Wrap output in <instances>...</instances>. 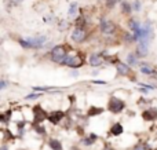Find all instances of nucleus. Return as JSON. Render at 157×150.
Wrapping results in <instances>:
<instances>
[{
  "label": "nucleus",
  "mask_w": 157,
  "mask_h": 150,
  "mask_svg": "<svg viewBox=\"0 0 157 150\" xmlns=\"http://www.w3.org/2000/svg\"><path fill=\"white\" fill-rule=\"evenodd\" d=\"M69 47H66V46H63V44H59V46H55V47H52V50H51V52H50V58H51V61L52 62H55V63H62L63 61H65V58L68 57V54H69Z\"/></svg>",
  "instance_id": "1"
},
{
  "label": "nucleus",
  "mask_w": 157,
  "mask_h": 150,
  "mask_svg": "<svg viewBox=\"0 0 157 150\" xmlns=\"http://www.w3.org/2000/svg\"><path fill=\"white\" fill-rule=\"evenodd\" d=\"M155 37V32H153V26L150 24V21L144 22V25L141 26V36H139V43H144L149 46L150 41Z\"/></svg>",
  "instance_id": "2"
},
{
  "label": "nucleus",
  "mask_w": 157,
  "mask_h": 150,
  "mask_svg": "<svg viewBox=\"0 0 157 150\" xmlns=\"http://www.w3.org/2000/svg\"><path fill=\"white\" fill-rule=\"evenodd\" d=\"M125 109V102L117 96H112L108 101V110L113 114H119Z\"/></svg>",
  "instance_id": "3"
},
{
  "label": "nucleus",
  "mask_w": 157,
  "mask_h": 150,
  "mask_svg": "<svg viewBox=\"0 0 157 150\" xmlns=\"http://www.w3.org/2000/svg\"><path fill=\"white\" fill-rule=\"evenodd\" d=\"M61 65L69 66V68H72V69H78L84 65V58L81 57L80 54H73V55L68 54V57L65 58V61H63Z\"/></svg>",
  "instance_id": "4"
},
{
  "label": "nucleus",
  "mask_w": 157,
  "mask_h": 150,
  "mask_svg": "<svg viewBox=\"0 0 157 150\" xmlns=\"http://www.w3.org/2000/svg\"><path fill=\"white\" fill-rule=\"evenodd\" d=\"M32 113H33V121L32 124H41L44 120L48 118V113L41 107V105H35L32 109Z\"/></svg>",
  "instance_id": "5"
},
{
  "label": "nucleus",
  "mask_w": 157,
  "mask_h": 150,
  "mask_svg": "<svg viewBox=\"0 0 157 150\" xmlns=\"http://www.w3.org/2000/svg\"><path fill=\"white\" fill-rule=\"evenodd\" d=\"M99 29H101V32L105 33V35H114V32H116L117 26H116V24H114V22H112V21L101 19Z\"/></svg>",
  "instance_id": "6"
},
{
  "label": "nucleus",
  "mask_w": 157,
  "mask_h": 150,
  "mask_svg": "<svg viewBox=\"0 0 157 150\" xmlns=\"http://www.w3.org/2000/svg\"><path fill=\"white\" fill-rule=\"evenodd\" d=\"M25 39H26V41L30 44V47H32V48H36V50L41 48L47 41L46 36H35V37H25Z\"/></svg>",
  "instance_id": "7"
},
{
  "label": "nucleus",
  "mask_w": 157,
  "mask_h": 150,
  "mask_svg": "<svg viewBox=\"0 0 157 150\" xmlns=\"http://www.w3.org/2000/svg\"><path fill=\"white\" fill-rule=\"evenodd\" d=\"M65 117V112L62 110H52V112L48 113V118L47 120L52 124V126H57V124L61 123V120Z\"/></svg>",
  "instance_id": "8"
},
{
  "label": "nucleus",
  "mask_w": 157,
  "mask_h": 150,
  "mask_svg": "<svg viewBox=\"0 0 157 150\" xmlns=\"http://www.w3.org/2000/svg\"><path fill=\"white\" fill-rule=\"evenodd\" d=\"M71 37H72V41L80 44V43H83V41H86L87 32H86V29H77V28H75V30L72 32Z\"/></svg>",
  "instance_id": "9"
},
{
  "label": "nucleus",
  "mask_w": 157,
  "mask_h": 150,
  "mask_svg": "<svg viewBox=\"0 0 157 150\" xmlns=\"http://www.w3.org/2000/svg\"><path fill=\"white\" fill-rule=\"evenodd\" d=\"M116 70L117 74L121 77H127L131 74V66H128L127 63H123V62H117L116 63Z\"/></svg>",
  "instance_id": "10"
},
{
  "label": "nucleus",
  "mask_w": 157,
  "mask_h": 150,
  "mask_svg": "<svg viewBox=\"0 0 157 150\" xmlns=\"http://www.w3.org/2000/svg\"><path fill=\"white\" fill-rule=\"evenodd\" d=\"M139 65H141V68H139V72H141L142 74H145V76H155V74L157 73L156 69L153 68L152 65H149L147 62H141Z\"/></svg>",
  "instance_id": "11"
},
{
  "label": "nucleus",
  "mask_w": 157,
  "mask_h": 150,
  "mask_svg": "<svg viewBox=\"0 0 157 150\" xmlns=\"http://www.w3.org/2000/svg\"><path fill=\"white\" fill-rule=\"evenodd\" d=\"M142 118L145 121H156L157 120V110L155 107H150L142 112Z\"/></svg>",
  "instance_id": "12"
},
{
  "label": "nucleus",
  "mask_w": 157,
  "mask_h": 150,
  "mask_svg": "<svg viewBox=\"0 0 157 150\" xmlns=\"http://www.w3.org/2000/svg\"><path fill=\"white\" fill-rule=\"evenodd\" d=\"M103 62V58L101 54H91L88 57V63L91 66H94V68H97V66H101Z\"/></svg>",
  "instance_id": "13"
},
{
  "label": "nucleus",
  "mask_w": 157,
  "mask_h": 150,
  "mask_svg": "<svg viewBox=\"0 0 157 150\" xmlns=\"http://www.w3.org/2000/svg\"><path fill=\"white\" fill-rule=\"evenodd\" d=\"M135 54L138 55V58H144L149 54V46L147 44H144V43H139L138 47L135 48Z\"/></svg>",
  "instance_id": "14"
},
{
  "label": "nucleus",
  "mask_w": 157,
  "mask_h": 150,
  "mask_svg": "<svg viewBox=\"0 0 157 150\" xmlns=\"http://www.w3.org/2000/svg\"><path fill=\"white\" fill-rule=\"evenodd\" d=\"M109 132H110V135H113V137H120V135L124 132V127H123L121 123H114L113 126L110 127Z\"/></svg>",
  "instance_id": "15"
},
{
  "label": "nucleus",
  "mask_w": 157,
  "mask_h": 150,
  "mask_svg": "<svg viewBox=\"0 0 157 150\" xmlns=\"http://www.w3.org/2000/svg\"><path fill=\"white\" fill-rule=\"evenodd\" d=\"M103 112H105V110H103V107L90 106L88 110H87V117H95V116H101Z\"/></svg>",
  "instance_id": "16"
},
{
  "label": "nucleus",
  "mask_w": 157,
  "mask_h": 150,
  "mask_svg": "<svg viewBox=\"0 0 157 150\" xmlns=\"http://www.w3.org/2000/svg\"><path fill=\"white\" fill-rule=\"evenodd\" d=\"M48 148L51 150H63V146L59 139L57 138H50L48 139Z\"/></svg>",
  "instance_id": "17"
},
{
  "label": "nucleus",
  "mask_w": 157,
  "mask_h": 150,
  "mask_svg": "<svg viewBox=\"0 0 157 150\" xmlns=\"http://www.w3.org/2000/svg\"><path fill=\"white\" fill-rule=\"evenodd\" d=\"M68 15L71 18H78V3L73 2L71 6H69V10H68Z\"/></svg>",
  "instance_id": "18"
},
{
  "label": "nucleus",
  "mask_w": 157,
  "mask_h": 150,
  "mask_svg": "<svg viewBox=\"0 0 157 150\" xmlns=\"http://www.w3.org/2000/svg\"><path fill=\"white\" fill-rule=\"evenodd\" d=\"M98 141V135H95V134H90L88 137H86V138H83V145L86 146V148H88V146H92L95 142Z\"/></svg>",
  "instance_id": "19"
},
{
  "label": "nucleus",
  "mask_w": 157,
  "mask_h": 150,
  "mask_svg": "<svg viewBox=\"0 0 157 150\" xmlns=\"http://www.w3.org/2000/svg\"><path fill=\"white\" fill-rule=\"evenodd\" d=\"M127 65L128 66L138 65V55L134 54V52H128V55H127Z\"/></svg>",
  "instance_id": "20"
},
{
  "label": "nucleus",
  "mask_w": 157,
  "mask_h": 150,
  "mask_svg": "<svg viewBox=\"0 0 157 150\" xmlns=\"http://www.w3.org/2000/svg\"><path fill=\"white\" fill-rule=\"evenodd\" d=\"M32 128H33V131L36 132L37 135H41V137H44L46 135V127L44 126H41V124H32Z\"/></svg>",
  "instance_id": "21"
},
{
  "label": "nucleus",
  "mask_w": 157,
  "mask_h": 150,
  "mask_svg": "<svg viewBox=\"0 0 157 150\" xmlns=\"http://www.w3.org/2000/svg\"><path fill=\"white\" fill-rule=\"evenodd\" d=\"M120 7H121V13H124V14H130L132 11V4H130L127 2H121L120 3Z\"/></svg>",
  "instance_id": "22"
},
{
  "label": "nucleus",
  "mask_w": 157,
  "mask_h": 150,
  "mask_svg": "<svg viewBox=\"0 0 157 150\" xmlns=\"http://www.w3.org/2000/svg\"><path fill=\"white\" fill-rule=\"evenodd\" d=\"M18 43L21 44V47H24V48H26V50H30V48H32V47H30V44L26 41V39H19Z\"/></svg>",
  "instance_id": "23"
},
{
  "label": "nucleus",
  "mask_w": 157,
  "mask_h": 150,
  "mask_svg": "<svg viewBox=\"0 0 157 150\" xmlns=\"http://www.w3.org/2000/svg\"><path fill=\"white\" fill-rule=\"evenodd\" d=\"M40 96H41V94L33 92V94H29V95L25 96V99H26V101H32V99H37V98H40Z\"/></svg>",
  "instance_id": "24"
},
{
  "label": "nucleus",
  "mask_w": 157,
  "mask_h": 150,
  "mask_svg": "<svg viewBox=\"0 0 157 150\" xmlns=\"http://www.w3.org/2000/svg\"><path fill=\"white\" fill-rule=\"evenodd\" d=\"M55 87H33V91H52Z\"/></svg>",
  "instance_id": "25"
},
{
  "label": "nucleus",
  "mask_w": 157,
  "mask_h": 150,
  "mask_svg": "<svg viewBox=\"0 0 157 150\" xmlns=\"http://www.w3.org/2000/svg\"><path fill=\"white\" fill-rule=\"evenodd\" d=\"M132 10L134 11H141V2L139 0H135L132 3Z\"/></svg>",
  "instance_id": "26"
},
{
  "label": "nucleus",
  "mask_w": 157,
  "mask_h": 150,
  "mask_svg": "<svg viewBox=\"0 0 157 150\" xmlns=\"http://www.w3.org/2000/svg\"><path fill=\"white\" fill-rule=\"evenodd\" d=\"M132 150H149V148H147L146 145H144V143H141V145H136L134 146Z\"/></svg>",
  "instance_id": "27"
},
{
  "label": "nucleus",
  "mask_w": 157,
  "mask_h": 150,
  "mask_svg": "<svg viewBox=\"0 0 157 150\" xmlns=\"http://www.w3.org/2000/svg\"><path fill=\"white\" fill-rule=\"evenodd\" d=\"M92 84H102V85H105L106 84V81L105 80H92Z\"/></svg>",
  "instance_id": "28"
},
{
  "label": "nucleus",
  "mask_w": 157,
  "mask_h": 150,
  "mask_svg": "<svg viewBox=\"0 0 157 150\" xmlns=\"http://www.w3.org/2000/svg\"><path fill=\"white\" fill-rule=\"evenodd\" d=\"M6 87H7V81H6V80H2V81H0V88L4 90Z\"/></svg>",
  "instance_id": "29"
},
{
  "label": "nucleus",
  "mask_w": 157,
  "mask_h": 150,
  "mask_svg": "<svg viewBox=\"0 0 157 150\" xmlns=\"http://www.w3.org/2000/svg\"><path fill=\"white\" fill-rule=\"evenodd\" d=\"M149 84H152V85H153V88H157V79H155V80H150Z\"/></svg>",
  "instance_id": "30"
},
{
  "label": "nucleus",
  "mask_w": 157,
  "mask_h": 150,
  "mask_svg": "<svg viewBox=\"0 0 157 150\" xmlns=\"http://www.w3.org/2000/svg\"><path fill=\"white\" fill-rule=\"evenodd\" d=\"M149 91H150V90H147V88L141 87V92H142V94H145V95H146V94H149Z\"/></svg>",
  "instance_id": "31"
},
{
  "label": "nucleus",
  "mask_w": 157,
  "mask_h": 150,
  "mask_svg": "<svg viewBox=\"0 0 157 150\" xmlns=\"http://www.w3.org/2000/svg\"><path fill=\"white\" fill-rule=\"evenodd\" d=\"M0 150H8L7 145H6V143H4V145H2V149H0Z\"/></svg>",
  "instance_id": "32"
}]
</instances>
